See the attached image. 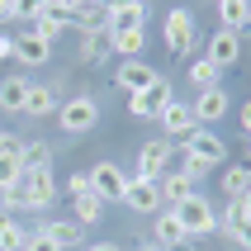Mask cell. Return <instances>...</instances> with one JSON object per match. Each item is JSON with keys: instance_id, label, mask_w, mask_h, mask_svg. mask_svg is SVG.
Masks as SVG:
<instances>
[{"instance_id": "cell-47", "label": "cell", "mask_w": 251, "mask_h": 251, "mask_svg": "<svg viewBox=\"0 0 251 251\" xmlns=\"http://www.w3.org/2000/svg\"><path fill=\"white\" fill-rule=\"evenodd\" d=\"M213 5H218V0H213Z\"/></svg>"}, {"instance_id": "cell-21", "label": "cell", "mask_w": 251, "mask_h": 251, "mask_svg": "<svg viewBox=\"0 0 251 251\" xmlns=\"http://www.w3.org/2000/svg\"><path fill=\"white\" fill-rule=\"evenodd\" d=\"M24 100H28V76L0 81V114H24Z\"/></svg>"}, {"instance_id": "cell-27", "label": "cell", "mask_w": 251, "mask_h": 251, "mask_svg": "<svg viewBox=\"0 0 251 251\" xmlns=\"http://www.w3.org/2000/svg\"><path fill=\"white\" fill-rule=\"evenodd\" d=\"M251 190V166H227L223 171V199H242Z\"/></svg>"}, {"instance_id": "cell-11", "label": "cell", "mask_w": 251, "mask_h": 251, "mask_svg": "<svg viewBox=\"0 0 251 251\" xmlns=\"http://www.w3.org/2000/svg\"><path fill=\"white\" fill-rule=\"evenodd\" d=\"M14 62L19 67H48L52 62V43L43 38V33H14Z\"/></svg>"}, {"instance_id": "cell-34", "label": "cell", "mask_w": 251, "mask_h": 251, "mask_svg": "<svg viewBox=\"0 0 251 251\" xmlns=\"http://www.w3.org/2000/svg\"><path fill=\"white\" fill-rule=\"evenodd\" d=\"M67 195H71V199H81V195H95V190H90V176H85V171L67 176Z\"/></svg>"}, {"instance_id": "cell-25", "label": "cell", "mask_w": 251, "mask_h": 251, "mask_svg": "<svg viewBox=\"0 0 251 251\" xmlns=\"http://www.w3.org/2000/svg\"><path fill=\"white\" fill-rule=\"evenodd\" d=\"M28 232H33V227H24L14 213H0V251H24Z\"/></svg>"}, {"instance_id": "cell-18", "label": "cell", "mask_w": 251, "mask_h": 251, "mask_svg": "<svg viewBox=\"0 0 251 251\" xmlns=\"http://www.w3.org/2000/svg\"><path fill=\"white\" fill-rule=\"evenodd\" d=\"M33 232H48V237H52L62 251H67V247H76V242L85 237V227L76 223V218H43V223L33 227Z\"/></svg>"}, {"instance_id": "cell-9", "label": "cell", "mask_w": 251, "mask_h": 251, "mask_svg": "<svg viewBox=\"0 0 251 251\" xmlns=\"http://www.w3.org/2000/svg\"><path fill=\"white\" fill-rule=\"evenodd\" d=\"M156 76H161V71L147 67V57H133V62H119V71H114V85H119L124 95H138V90H147Z\"/></svg>"}, {"instance_id": "cell-48", "label": "cell", "mask_w": 251, "mask_h": 251, "mask_svg": "<svg viewBox=\"0 0 251 251\" xmlns=\"http://www.w3.org/2000/svg\"><path fill=\"white\" fill-rule=\"evenodd\" d=\"M247 142H251V138H247Z\"/></svg>"}, {"instance_id": "cell-16", "label": "cell", "mask_w": 251, "mask_h": 251, "mask_svg": "<svg viewBox=\"0 0 251 251\" xmlns=\"http://www.w3.org/2000/svg\"><path fill=\"white\" fill-rule=\"evenodd\" d=\"M204 57H209L218 71H223V67H232V62L242 57V33H227V28H218V33L209 38V52H204Z\"/></svg>"}, {"instance_id": "cell-41", "label": "cell", "mask_w": 251, "mask_h": 251, "mask_svg": "<svg viewBox=\"0 0 251 251\" xmlns=\"http://www.w3.org/2000/svg\"><path fill=\"white\" fill-rule=\"evenodd\" d=\"M119 5H142V0H104V10H119Z\"/></svg>"}, {"instance_id": "cell-5", "label": "cell", "mask_w": 251, "mask_h": 251, "mask_svg": "<svg viewBox=\"0 0 251 251\" xmlns=\"http://www.w3.org/2000/svg\"><path fill=\"white\" fill-rule=\"evenodd\" d=\"M171 161H176V142H171V138L142 142V152H138V180H161V176L171 171Z\"/></svg>"}, {"instance_id": "cell-38", "label": "cell", "mask_w": 251, "mask_h": 251, "mask_svg": "<svg viewBox=\"0 0 251 251\" xmlns=\"http://www.w3.org/2000/svg\"><path fill=\"white\" fill-rule=\"evenodd\" d=\"M237 119H242V133H247V138H251V100H247V104H242V109H237Z\"/></svg>"}, {"instance_id": "cell-14", "label": "cell", "mask_w": 251, "mask_h": 251, "mask_svg": "<svg viewBox=\"0 0 251 251\" xmlns=\"http://www.w3.org/2000/svg\"><path fill=\"white\" fill-rule=\"evenodd\" d=\"M152 242L161 251H176V247H185V242H195V237H185L180 218H176L171 209H161V213H152Z\"/></svg>"}, {"instance_id": "cell-33", "label": "cell", "mask_w": 251, "mask_h": 251, "mask_svg": "<svg viewBox=\"0 0 251 251\" xmlns=\"http://www.w3.org/2000/svg\"><path fill=\"white\" fill-rule=\"evenodd\" d=\"M48 0H10V19H24V24H33V14L43 10Z\"/></svg>"}, {"instance_id": "cell-36", "label": "cell", "mask_w": 251, "mask_h": 251, "mask_svg": "<svg viewBox=\"0 0 251 251\" xmlns=\"http://www.w3.org/2000/svg\"><path fill=\"white\" fill-rule=\"evenodd\" d=\"M24 152V138L19 133H0V156H19Z\"/></svg>"}, {"instance_id": "cell-10", "label": "cell", "mask_w": 251, "mask_h": 251, "mask_svg": "<svg viewBox=\"0 0 251 251\" xmlns=\"http://www.w3.org/2000/svg\"><path fill=\"white\" fill-rule=\"evenodd\" d=\"M124 204L133 213H161L166 204H161V190H156V180H138V176H128V190H124Z\"/></svg>"}, {"instance_id": "cell-22", "label": "cell", "mask_w": 251, "mask_h": 251, "mask_svg": "<svg viewBox=\"0 0 251 251\" xmlns=\"http://www.w3.org/2000/svg\"><path fill=\"white\" fill-rule=\"evenodd\" d=\"M147 14H152V5L142 0V5H119V10H109V33H124V28H147Z\"/></svg>"}, {"instance_id": "cell-46", "label": "cell", "mask_w": 251, "mask_h": 251, "mask_svg": "<svg viewBox=\"0 0 251 251\" xmlns=\"http://www.w3.org/2000/svg\"><path fill=\"white\" fill-rule=\"evenodd\" d=\"M176 251H195V242H185V247H176Z\"/></svg>"}, {"instance_id": "cell-2", "label": "cell", "mask_w": 251, "mask_h": 251, "mask_svg": "<svg viewBox=\"0 0 251 251\" xmlns=\"http://www.w3.org/2000/svg\"><path fill=\"white\" fill-rule=\"evenodd\" d=\"M171 213L180 218L185 237H209V232H218V209H213V204H209L204 195H199V190H195V195H185V199H180V204H176Z\"/></svg>"}, {"instance_id": "cell-40", "label": "cell", "mask_w": 251, "mask_h": 251, "mask_svg": "<svg viewBox=\"0 0 251 251\" xmlns=\"http://www.w3.org/2000/svg\"><path fill=\"white\" fill-rule=\"evenodd\" d=\"M85 251H124V247H119V242H109V237H104V242H90V247H85Z\"/></svg>"}, {"instance_id": "cell-29", "label": "cell", "mask_w": 251, "mask_h": 251, "mask_svg": "<svg viewBox=\"0 0 251 251\" xmlns=\"http://www.w3.org/2000/svg\"><path fill=\"white\" fill-rule=\"evenodd\" d=\"M71 204H76V223H81V227H90V223L104 218V204H100L95 195H81V199H71Z\"/></svg>"}, {"instance_id": "cell-13", "label": "cell", "mask_w": 251, "mask_h": 251, "mask_svg": "<svg viewBox=\"0 0 251 251\" xmlns=\"http://www.w3.org/2000/svg\"><path fill=\"white\" fill-rule=\"evenodd\" d=\"M67 28H71V10L62 5V0H48V5L33 14V33H43L48 43H57Z\"/></svg>"}, {"instance_id": "cell-6", "label": "cell", "mask_w": 251, "mask_h": 251, "mask_svg": "<svg viewBox=\"0 0 251 251\" xmlns=\"http://www.w3.org/2000/svg\"><path fill=\"white\" fill-rule=\"evenodd\" d=\"M171 100H176V90H171V76H156L147 90L128 95V114H133V119H156V114L166 109Z\"/></svg>"}, {"instance_id": "cell-39", "label": "cell", "mask_w": 251, "mask_h": 251, "mask_svg": "<svg viewBox=\"0 0 251 251\" xmlns=\"http://www.w3.org/2000/svg\"><path fill=\"white\" fill-rule=\"evenodd\" d=\"M0 57H14V33H0Z\"/></svg>"}, {"instance_id": "cell-12", "label": "cell", "mask_w": 251, "mask_h": 251, "mask_svg": "<svg viewBox=\"0 0 251 251\" xmlns=\"http://www.w3.org/2000/svg\"><path fill=\"white\" fill-rule=\"evenodd\" d=\"M190 109H195V124L199 128H209V124H218V119L232 109V100H227L223 85H209V90H199V100L190 104Z\"/></svg>"}, {"instance_id": "cell-15", "label": "cell", "mask_w": 251, "mask_h": 251, "mask_svg": "<svg viewBox=\"0 0 251 251\" xmlns=\"http://www.w3.org/2000/svg\"><path fill=\"white\" fill-rule=\"evenodd\" d=\"M57 104H62L57 85H48V81H28V100H24V114H28V119H48V114H57Z\"/></svg>"}, {"instance_id": "cell-7", "label": "cell", "mask_w": 251, "mask_h": 251, "mask_svg": "<svg viewBox=\"0 0 251 251\" xmlns=\"http://www.w3.org/2000/svg\"><path fill=\"white\" fill-rule=\"evenodd\" d=\"M156 124H161V138H171V142H185V138L199 128V124H195V109L180 104V100H171L166 109L156 114Z\"/></svg>"}, {"instance_id": "cell-17", "label": "cell", "mask_w": 251, "mask_h": 251, "mask_svg": "<svg viewBox=\"0 0 251 251\" xmlns=\"http://www.w3.org/2000/svg\"><path fill=\"white\" fill-rule=\"evenodd\" d=\"M71 28H76V33H109V10H104V0L71 10Z\"/></svg>"}, {"instance_id": "cell-43", "label": "cell", "mask_w": 251, "mask_h": 251, "mask_svg": "<svg viewBox=\"0 0 251 251\" xmlns=\"http://www.w3.org/2000/svg\"><path fill=\"white\" fill-rule=\"evenodd\" d=\"M0 19H10V0H0Z\"/></svg>"}, {"instance_id": "cell-26", "label": "cell", "mask_w": 251, "mask_h": 251, "mask_svg": "<svg viewBox=\"0 0 251 251\" xmlns=\"http://www.w3.org/2000/svg\"><path fill=\"white\" fill-rule=\"evenodd\" d=\"M19 161H24V171L52 166V142H48V138H33V142H24V152H19Z\"/></svg>"}, {"instance_id": "cell-20", "label": "cell", "mask_w": 251, "mask_h": 251, "mask_svg": "<svg viewBox=\"0 0 251 251\" xmlns=\"http://www.w3.org/2000/svg\"><path fill=\"white\" fill-rule=\"evenodd\" d=\"M218 28H227V33L251 28V0H218Z\"/></svg>"}, {"instance_id": "cell-1", "label": "cell", "mask_w": 251, "mask_h": 251, "mask_svg": "<svg viewBox=\"0 0 251 251\" xmlns=\"http://www.w3.org/2000/svg\"><path fill=\"white\" fill-rule=\"evenodd\" d=\"M100 124V100L95 95H71L57 104V128L67 133V138H81V133H90V128Z\"/></svg>"}, {"instance_id": "cell-19", "label": "cell", "mask_w": 251, "mask_h": 251, "mask_svg": "<svg viewBox=\"0 0 251 251\" xmlns=\"http://www.w3.org/2000/svg\"><path fill=\"white\" fill-rule=\"evenodd\" d=\"M109 52L133 62V57L147 52V28H124V33H109Z\"/></svg>"}, {"instance_id": "cell-44", "label": "cell", "mask_w": 251, "mask_h": 251, "mask_svg": "<svg viewBox=\"0 0 251 251\" xmlns=\"http://www.w3.org/2000/svg\"><path fill=\"white\" fill-rule=\"evenodd\" d=\"M138 251H161V247H156V242H142V247Z\"/></svg>"}, {"instance_id": "cell-42", "label": "cell", "mask_w": 251, "mask_h": 251, "mask_svg": "<svg viewBox=\"0 0 251 251\" xmlns=\"http://www.w3.org/2000/svg\"><path fill=\"white\" fill-rule=\"evenodd\" d=\"M62 5H67V10H81V5H95V0H62Z\"/></svg>"}, {"instance_id": "cell-37", "label": "cell", "mask_w": 251, "mask_h": 251, "mask_svg": "<svg viewBox=\"0 0 251 251\" xmlns=\"http://www.w3.org/2000/svg\"><path fill=\"white\" fill-rule=\"evenodd\" d=\"M232 237H237V247H242V251H251V213L242 218L237 227H232Z\"/></svg>"}, {"instance_id": "cell-30", "label": "cell", "mask_w": 251, "mask_h": 251, "mask_svg": "<svg viewBox=\"0 0 251 251\" xmlns=\"http://www.w3.org/2000/svg\"><path fill=\"white\" fill-rule=\"evenodd\" d=\"M19 180H24V161H19V156H0V195L14 190Z\"/></svg>"}, {"instance_id": "cell-45", "label": "cell", "mask_w": 251, "mask_h": 251, "mask_svg": "<svg viewBox=\"0 0 251 251\" xmlns=\"http://www.w3.org/2000/svg\"><path fill=\"white\" fill-rule=\"evenodd\" d=\"M242 204H247V213H251V190H247V195H242Z\"/></svg>"}, {"instance_id": "cell-3", "label": "cell", "mask_w": 251, "mask_h": 251, "mask_svg": "<svg viewBox=\"0 0 251 251\" xmlns=\"http://www.w3.org/2000/svg\"><path fill=\"white\" fill-rule=\"evenodd\" d=\"M195 14L190 10H180V5H176V10H166V19H161V43H166V52H190V48H195Z\"/></svg>"}, {"instance_id": "cell-32", "label": "cell", "mask_w": 251, "mask_h": 251, "mask_svg": "<svg viewBox=\"0 0 251 251\" xmlns=\"http://www.w3.org/2000/svg\"><path fill=\"white\" fill-rule=\"evenodd\" d=\"M209 171H213V166H204L199 156L180 152V176H185V180H190V185H199V180H204V176H209Z\"/></svg>"}, {"instance_id": "cell-4", "label": "cell", "mask_w": 251, "mask_h": 251, "mask_svg": "<svg viewBox=\"0 0 251 251\" xmlns=\"http://www.w3.org/2000/svg\"><path fill=\"white\" fill-rule=\"evenodd\" d=\"M85 176H90V190H95L100 204H124V190H128L124 166H114V161H100V166H90Z\"/></svg>"}, {"instance_id": "cell-28", "label": "cell", "mask_w": 251, "mask_h": 251, "mask_svg": "<svg viewBox=\"0 0 251 251\" xmlns=\"http://www.w3.org/2000/svg\"><path fill=\"white\" fill-rule=\"evenodd\" d=\"M185 76H190V85H195V90H209V85H218V67H213L209 57L190 62V71H185Z\"/></svg>"}, {"instance_id": "cell-23", "label": "cell", "mask_w": 251, "mask_h": 251, "mask_svg": "<svg viewBox=\"0 0 251 251\" xmlns=\"http://www.w3.org/2000/svg\"><path fill=\"white\" fill-rule=\"evenodd\" d=\"M76 38H81V62L85 67H104V62H109V33H76Z\"/></svg>"}, {"instance_id": "cell-35", "label": "cell", "mask_w": 251, "mask_h": 251, "mask_svg": "<svg viewBox=\"0 0 251 251\" xmlns=\"http://www.w3.org/2000/svg\"><path fill=\"white\" fill-rule=\"evenodd\" d=\"M24 251H62L48 232H28V242H24Z\"/></svg>"}, {"instance_id": "cell-31", "label": "cell", "mask_w": 251, "mask_h": 251, "mask_svg": "<svg viewBox=\"0 0 251 251\" xmlns=\"http://www.w3.org/2000/svg\"><path fill=\"white\" fill-rule=\"evenodd\" d=\"M242 218H247V204H242V199H227V209L218 213V232H227V237H232V227H237Z\"/></svg>"}, {"instance_id": "cell-24", "label": "cell", "mask_w": 251, "mask_h": 251, "mask_svg": "<svg viewBox=\"0 0 251 251\" xmlns=\"http://www.w3.org/2000/svg\"><path fill=\"white\" fill-rule=\"evenodd\" d=\"M156 190H161V204H166V209H176V204H180L185 195H195V185L185 180L180 171H166V176L156 180Z\"/></svg>"}, {"instance_id": "cell-8", "label": "cell", "mask_w": 251, "mask_h": 251, "mask_svg": "<svg viewBox=\"0 0 251 251\" xmlns=\"http://www.w3.org/2000/svg\"><path fill=\"white\" fill-rule=\"evenodd\" d=\"M180 152L199 156L204 166H213V171H218V161H223V156H227V147H223V138H218L213 128H195V133H190V138L180 142Z\"/></svg>"}]
</instances>
